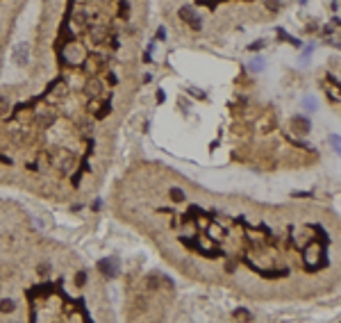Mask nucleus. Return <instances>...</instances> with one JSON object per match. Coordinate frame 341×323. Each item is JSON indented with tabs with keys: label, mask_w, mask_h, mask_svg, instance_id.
<instances>
[{
	"label": "nucleus",
	"mask_w": 341,
	"mask_h": 323,
	"mask_svg": "<svg viewBox=\"0 0 341 323\" xmlns=\"http://www.w3.org/2000/svg\"><path fill=\"white\" fill-rule=\"evenodd\" d=\"M0 321H114L103 276L9 198H0Z\"/></svg>",
	"instance_id": "3"
},
{
	"label": "nucleus",
	"mask_w": 341,
	"mask_h": 323,
	"mask_svg": "<svg viewBox=\"0 0 341 323\" xmlns=\"http://www.w3.org/2000/svg\"><path fill=\"white\" fill-rule=\"evenodd\" d=\"M30 0H0V80L5 73L7 55L12 48L14 34L19 30V23L25 14Z\"/></svg>",
	"instance_id": "7"
},
{
	"label": "nucleus",
	"mask_w": 341,
	"mask_h": 323,
	"mask_svg": "<svg viewBox=\"0 0 341 323\" xmlns=\"http://www.w3.org/2000/svg\"><path fill=\"white\" fill-rule=\"evenodd\" d=\"M175 289L166 276L150 273H130L125 282L123 317L128 321H166L175 312Z\"/></svg>",
	"instance_id": "6"
},
{
	"label": "nucleus",
	"mask_w": 341,
	"mask_h": 323,
	"mask_svg": "<svg viewBox=\"0 0 341 323\" xmlns=\"http://www.w3.org/2000/svg\"><path fill=\"white\" fill-rule=\"evenodd\" d=\"M230 134L236 159L253 169H300L316 162V152L287 137L273 107L248 105L234 112Z\"/></svg>",
	"instance_id": "5"
},
{
	"label": "nucleus",
	"mask_w": 341,
	"mask_h": 323,
	"mask_svg": "<svg viewBox=\"0 0 341 323\" xmlns=\"http://www.w3.org/2000/svg\"><path fill=\"white\" fill-rule=\"evenodd\" d=\"M121 128L73 91L32 73L0 80V187L85 205L105 187Z\"/></svg>",
	"instance_id": "2"
},
{
	"label": "nucleus",
	"mask_w": 341,
	"mask_h": 323,
	"mask_svg": "<svg viewBox=\"0 0 341 323\" xmlns=\"http://www.w3.org/2000/svg\"><path fill=\"white\" fill-rule=\"evenodd\" d=\"M109 205L189 282L269 305L339 294L341 223L323 203L216 192L175 166L139 159L116 178Z\"/></svg>",
	"instance_id": "1"
},
{
	"label": "nucleus",
	"mask_w": 341,
	"mask_h": 323,
	"mask_svg": "<svg viewBox=\"0 0 341 323\" xmlns=\"http://www.w3.org/2000/svg\"><path fill=\"white\" fill-rule=\"evenodd\" d=\"M159 16L177 43L218 48L250 27L269 25L296 0H157Z\"/></svg>",
	"instance_id": "4"
}]
</instances>
